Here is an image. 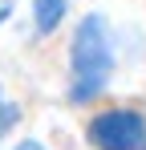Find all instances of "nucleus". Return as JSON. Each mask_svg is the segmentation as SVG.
<instances>
[{"label":"nucleus","mask_w":146,"mask_h":150,"mask_svg":"<svg viewBox=\"0 0 146 150\" xmlns=\"http://www.w3.org/2000/svg\"><path fill=\"white\" fill-rule=\"evenodd\" d=\"M118 69V49H114V33L106 12H85L69 37V89L65 101L69 105H89L97 101Z\"/></svg>","instance_id":"nucleus-1"},{"label":"nucleus","mask_w":146,"mask_h":150,"mask_svg":"<svg viewBox=\"0 0 146 150\" xmlns=\"http://www.w3.org/2000/svg\"><path fill=\"white\" fill-rule=\"evenodd\" d=\"M89 150H146V114L138 105H106L85 122Z\"/></svg>","instance_id":"nucleus-2"},{"label":"nucleus","mask_w":146,"mask_h":150,"mask_svg":"<svg viewBox=\"0 0 146 150\" xmlns=\"http://www.w3.org/2000/svg\"><path fill=\"white\" fill-rule=\"evenodd\" d=\"M28 16H33V37L49 41L69 21V0H28Z\"/></svg>","instance_id":"nucleus-3"},{"label":"nucleus","mask_w":146,"mask_h":150,"mask_svg":"<svg viewBox=\"0 0 146 150\" xmlns=\"http://www.w3.org/2000/svg\"><path fill=\"white\" fill-rule=\"evenodd\" d=\"M21 118H24V105L12 101V98H4V105H0V138H8V134L21 126Z\"/></svg>","instance_id":"nucleus-4"},{"label":"nucleus","mask_w":146,"mask_h":150,"mask_svg":"<svg viewBox=\"0 0 146 150\" xmlns=\"http://www.w3.org/2000/svg\"><path fill=\"white\" fill-rule=\"evenodd\" d=\"M8 150H49V146L41 142V138H21L16 146H8Z\"/></svg>","instance_id":"nucleus-5"},{"label":"nucleus","mask_w":146,"mask_h":150,"mask_svg":"<svg viewBox=\"0 0 146 150\" xmlns=\"http://www.w3.org/2000/svg\"><path fill=\"white\" fill-rule=\"evenodd\" d=\"M12 12H16V0H0V25H4Z\"/></svg>","instance_id":"nucleus-6"},{"label":"nucleus","mask_w":146,"mask_h":150,"mask_svg":"<svg viewBox=\"0 0 146 150\" xmlns=\"http://www.w3.org/2000/svg\"><path fill=\"white\" fill-rule=\"evenodd\" d=\"M0 105H4V81H0Z\"/></svg>","instance_id":"nucleus-7"}]
</instances>
